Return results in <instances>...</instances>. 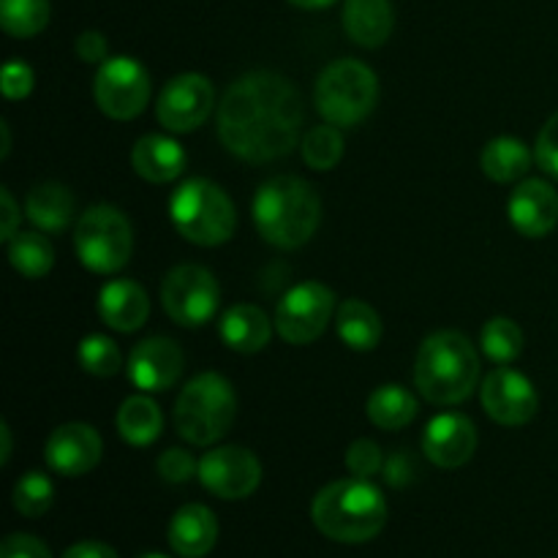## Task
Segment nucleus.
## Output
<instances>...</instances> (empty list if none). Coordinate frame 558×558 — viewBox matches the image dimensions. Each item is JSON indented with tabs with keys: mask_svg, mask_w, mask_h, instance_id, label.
<instances>
[{
	"mask_svg": "<svg viewBox=\"0 0 558 558\" xmlns=\"http://www.w3.org/2000/svg\"><path fill=\"white\" fill-rule=\"evenodd\" d=\"M303 101L287 76L251 71L227 87L218 107V136L232 156L267 163L298 147Z\"/></svg>",
	"mask_w": 558,
	"mask_h": 558,
	"instance_id": "obj_1",
	"label": "nucleus"
},
{
	"mask_svg": "<svg viewBox=\"0 0 558 558\" xmlns=\"http://www.w3.org/2000/svg\"><path fill=\"white\" fill-rule=\"evenodd\" d=\"M322 221V202L314 185L283 174L272 178L256 191L254 223L262 238L283 251L308 243Z\"/></svg>",
	"mask_w": 558,
	"mask_h": 558,
	"instance_id": "obj_2",
	"label": "nucleus"
},
{
	"mask_svg": "<svg viewBox=\"0 0 558 558\" xmlns=\"http://www.w3.org/2000/svg\"><path fill=\"white\" fill-rule=\"evenodd\" d=\"M414 381L425 401L436 407H456L466 401L480 381L477 349L456 330L434 332L420 347Z\"/></svg>",
	"mask_w": 558,
	"mask_h": 558,
	"instance_id": "obj_3",
	"label": "nucleus"
},
{
	"mask_svg": "<svg viewBox=\"0 0 558 558\" xmlns=\"http://www.w3.org/2000/svg\"><path fill=\"white\" fill-rule=\"evenodd\" d=\"M316 529L336 543H368L385 529L387 501L368 480H338L316 494L311 507Z\"/></svg>",
	"mask_w": 558,
	"mask_h": 558,
	"instance_id": "obj_4",
	"label": "nucleus"
},
{
	"mask_svg": "<svg viewBox=\"0 0 558 558\" xmlns=\"http://www.w3.org/2000/svg\"><path fill=\"white\" fill-rule=\"evenodd\" d=\"M238 417V396L221 374H199L174 403V425L189 445L210 447L229 434Z\"/></svg>",
	"mask_w": 558,
	"mask_h": 558,
	"instance_id": "obj_5",
	"label": "nucleus"
},
{
	"mask_svg": "<svg viewBox=\"0 0 558 558\" xmlns=\"http://www.w3.org/2000/svg\"><path fill=\"white\" fill-rule=\"evenodd\" d=\"M169 218L189 243L205 245V248L227 243L238 223L227 191L202 178L189 180L174 191L169 199Z\"/></svg>",
	"mask_w": 558,
	"mask_h": 558,
	"instance_id": "obj_6",
	"label": "nucleus"
},
{
	"mask_svg": "<svg viewBox=\"0 0 558 558\" xmlns=\"http://www.w3.org/2000/svg\"><path fill=\"white\" fill-rule=\"evenodd\" d=\"M316 109L332 125H357L374 112L379 98V80L365 63L352 58L336 60L316 80Z\"/></svg>",
	"mask_w": 558,
	"mask_h": 558,
	"instance_id": "obj_7",
	"label": "nucleus"
},
{
	"mask_svg": "<svg viewBox=\"0 0 558 558\" xmlns=\"http://www.w3.org/2000/svg\"><path fill=\"white\" fill-rule=\"evenodd\" d=\"M74 248L82 265L101 276L123 270L134 251L131 223L118 207L96 205L80 218L74 232Z\"/></svg>",
	"mask_w": 558,
	"mask_h": 558,
	"instance_id": "obj_8",
	"label": "nucleus"
},
{
	"mask_svg": "<svg viewBox=\"0 0 558 558\" xmlns=\"http://www.w3.org/2000/svg\"><path fill=\"white\" fill-rule=\"evenodd\" d=\"M161 303L169 319L183 327H199L216 316L221 289L216 276L202 265H180L167 272L161 287Z\"/></svg>",
	"mask_w": 558,
	"mask_h": 558,
	"instance_id": "obj_9",
	"label": "nucleus"
},
{
	"mask_svg": "<svg viewBox=\"0 0 558 558\" xmlns=\"http://www.w3.org/2000/svg\"><path fill=\"white\" fill-rule=\"evenodd\" d=\"M96 104L107 118L134 120L150 104V76L134 58H107L96 74Z\"/></svg>",
	"mask_w": 558,
	"mask_h": 558,
	"instance_id": "obj_10",
	"label": "nucleus"
},
{
	"mask_svg": "<svg viewBox=\"0 0 558 558\" xmlns=\"http://www.w3.org/2000/svg\"><path fill=\"white\" fill-rule=\"evenodd\" d=\"M336 311V294L325 283L305 281L283 294L276 311V330L292 347L314 343L327 330Z\"/></svg>",
	"mask_w": 558,
	"mask_h": 558,
	"instance_id": "obj_11",
	"label": "nucleus"
},
{
	"mask_svg": "<svg viewBox=\"0 0 558 558\" xmlns=\"http://www.w3.org/2000/svg\"><path fill=\"white\" fill-rule=\"evenodd\" d=\"M216 107V90L213 82L202 74H180L161 90L156 104V114L163 129L174 134H189V131L205 125Z\"/></svg>",
	"mask_w": 558,
	"mask_h": 558,
	"instance_id": "obj_12",
	"label": "nucleus"
},
{
	"mask_svg": "<svg viewBox=\"0 0 558 558\" xmlns=\"http://www.w3.org/2000/svg\"><path fill=\"white\" fill-rule=\"evenodd\" d=\"M196 477L218 499H245L259 488L262 463L245 447H218L202 458Z\"/></svg>",
	"mask_w": 558,
	"mask_h": 558,
	"instance_id": "obj_13",
	"label": "nucleus"
},
{
	"mask_svg": "<svg viewBox=\"0 0 558 558\" xmlns=\"http://www.w3.org/2000/svg\"><path fill=\"white\" fill-rule=\"evenodd\" d=\"M483 407L494 423L515 428L537 414L539 396L526 376L501 365L483 381Z\"/></svg>",
	"mask_w": 558,
	"mask_h": 558,
	"instance_id": "obj_14",
	"label": "nucleus"
},
{
	"mask_svg": "<svg viewBox=\"0 0 558 558\" xmlns=\"http://www.w3.org/2000/svg\"><path fill=\"white\" fill-rule=\"evenodd\" d=\"M101 450V436L93 425L65 423L52 430L47 447H44V458L52 472L63 474V477H82L98 466Z\"/></svg>",
	"mask_w": 558,
	"mask_h": 558,
	"instance_id": "obj_15",
	"label": "nucleus"
},
{
	"mask_svg": "<svg viewBox=\"0 0 558 558\" xmlns=\"http://www.w3.org/2000/svg\"><path fill=\"white\" fill-rule=\"evenodd\" d=\"M185 368V354L169 338H147L136 343L129 357V379L142 392H163L180 379Z\"/></svg>",
	"mask_w": 558,
	"mask_h": 558,
	"instance_id": "obj_16",
	"label": "nucleus"
},
{
	"mask_svg": "<svg viewBox=\"0 0 558 558\" xmlns=\"http://www.w3.org/2000/svg\"><path fill=\"white\" fill-rule=\"evenodd\" d=\"M474 450H477V428L463 414H439L425 428L423 452L434 466H463V463L472 461Z\"/></svg>",
	"mask_w": 558,
	"mask_h": 558,
	"instance_id": "obj_17",
	"label": "nucleus"
},
{
	"mask_svg": "<svg viewBox=\"0 0 558 558\" xmlns=\"http://www.w3.org/2000/svg\"><path fill=\"white\" fill-rule=\"evenodd\" d=\"M510 221L526 238H545L558 223V194L545 180H523L510 196Z\"/></svg>",
	"mask_w": 558,
	"mask_h": 558,
	"instance_id": "obj_18",
	"label": "nucleus"
},
{
	"mask_svg": "<svg viewBox=\"0 0 558 558\" xmlns=\"http://www.w3.org/2000/svg\"><path fill=\"white\" fill-rule=\"evenodd\" d=\"M98 314L112 330L134 332L147 322L150 300H147V292L140 283L129 281V278H118V281H109L101 287Z\"/></svg>",
	"mask_w": 558,
	"mask_h": 558,
	"instance_id": "obj_19",
	"label": "nucleus"
},
{
	"mask_svg": "<svg viewBox=\"0 0 558 558\" xmlns=\"http://www.w3.org/2000/svg\"><path fill=\"white\" fill-rule=\"evenodd\" d=\"M218 543V521L205 505H185L169 523V545L183 558H202Z\"/></svg>",
	"mask_w": 558,
	"mask_h": 558,
	"instance_id": "obj_20",
	"label": "nucleus"
},
{
	"mask_svg": "<svg viewBox=\"0 0 558 558\" xmlns=\"http://www.w3.org/2000/svg\"><path fill=\"white\" fill-rule=\"evenodd\" d=\"M185 163H189V156L183 145L161 134L142 136L131 150V167L147 183H172L185 172Z\"/></svg>",
	"mask_w": 558,
	"mask_h": 558,
	"instance_id": "obj_21",
	"label": "nucleus"
},
{
	"mask_svg": "<svg viewBox=\"0 0 558 558\" xmlns=\"http://www.w3.org/2000/svg\"><path fill=\"white\" fill-rule=\"evenodd\" d=\"M396 14L390 0H347L343 3V31L360 47L376 49L390 38Z\"/></svg>",
	"mask_w": 558,
	"mask_h": 558,
	"instance_id": "obj_22",
	"label": "nucleus"
},
{
	"mask_svg": "<svg viewBox=\"0 0 558 558\" xmlns=\"http://www.w3.org/2000/svg\"><path fill=\"white\" fill-rule=\"evenodd\" d=\"M221 341L227 343L232 352L240 354H256L270 343L272 325L267 319V314L256 305H232L227 314L221 316Z\"/></svg>",
	"mask_w": 558,
	"mask_h": 558,
	"instance_id": "obj_23",
	"label": "nucleus"
},
{
	"mask_svg": "<svg viewBox=\"0 0 558 558\" xmlns=\"http://www.w3.org/2000/svg\"><path fill=\"white\" fill-rule=\"evenodd\" d=\"M76 210V202L71 191L60 183H38L36 189L27 194L25 213L38 229L49 234L63 232L71 223Z\"/></svg>",
	"mask_w": 558,
	"mask_h": 558,
	"instance_id": "obj_24",
	"label": "nucleus"
},
{
	"mask_svg": "<svg viewBox=\"0 0 558 558\" xmlns=\"http://www.w3.org/2000/svg\"><path fill=\"white\" fill-rule=\"evenodd\" d=\"M480 167L494 183H515L532 167V153L515 136H496L485 145Z\"/></svg>",
	"mask_w": 558,
	"mask_h": 558,
	"instance_id": "obj_25",
	"label": "nucleus"
},
{
	"mask_svg": "<svg viewBox=\"0 0 558 558\" xmlns=\"http://www.w3.org/2000/svg\"><path fill=\"white\" fill-rule=\"evenodd\" d=\"M336 330L354 352H371L381 341V319L363 300H347L336 314Z\"/></svg>",
	"mask_w": 558,
	"mask_h": 558,
	"instance_id": "obj_26",
	"label": "nucleus"
},
{
	"mask_svg": "<svg viewBox=\"0 0 558 558\" xmlns=\"http://www.w3.org/2000/svg\"><path fill=\"white\" fill-rule=\"evenodd\" d=\"M417 401L401 385H381L368 398V420L381 430H401L417 417Z\"/></svg>",
	"mask_w": 558,
	"mask_h": 558,
	"instance_id": "obj_27",
	"label": "nucleus"
},
{
	"mask_svg": "<svg viewBox=\"0 0 558 558\" xmlns=\"http://www.w3.org/2000/svg\"><path fill=\"white\" fill-rule=\"evenodd\" d=\"M163 417L156 401L147 396H131L125 398L123 407L118 412V430L129 445L147 447L161 436Z\"/></svg>",
	"mask_w": 558,
	"mask_h": 558,
	"instance_id": "obj_28",
	"label": "nucleus"
},
{
	"mask_svg": "<svg viewBox=\"0 0 558 558\" xmlns=\"http://www.w3.org/2000/svg\"><path fill=\"white\" fill-rule=\"evenodd\" d=\"M9 262L20 276L44 278L54 265V251L44 234L38 232H16L9 240Z\"/></svg>",
	"mask_w": 558,
	"mask_h": 558,
	"instance_id": "obj_29",
	"label": "nucleus"
},
{
	"mask_svg": "<svg viewBox=\"0 0 558 558\" xmlns=\"http://www.w3.org/2000/svg\"><path fill=\"white\" fill-rule=\"evenodd\" d=\"M49 0H0V25L14 38H33L47 27Z\"/></svg>",
	"mask_w": 558,
	"mask_h": 558,
	"instance_id": "obj_30",
	"label": "nucleus"
},
{
	"mask_svg": "<svg viewBox=\"0 0 558 558\" xmlns=\"http://www.w3.org/2000/svg\"><path fill=\"white\" fill-rule=\"evenodd\" d=\"M480 347H483L485 357L499 365H507L518 360V354L523 352V330L515 322L507 319V316H494L490 322H485Z\"/></svg>",
	"mask_w": 558,
	"mask_h": 558,
	"instance_id": "obj_31",
	"label": "nucleus"
},
{
	"mask_svg": "<svg viewBox=\"0 0 558 558\" xmlns=\"http://www.w3.org/2000/svg\"><path fill=\"white\" fill-rule=\"evenodd\" d=\"M343 158V136L338 125H316L303 140V161L316 172H330Z\"/></svg>",
	"mask_w": 558,
	"mask_h": 558,
	"instance_id": "obj_32",
	"label": "nucleus"
},
{
	"mask_svg": "<svg viewBox=\"0 0 558 558\" xmlns=\"http://www.w3.org/2000/svg\"><path fill=\"white\" fill-rule=\"evenodd\" d=\"M54 501L52 480L41 472H27L14 485V507L25 518H41Z\"/></svg>",
	"mask_w": 558,
	"mask_h": 558,
	"instance_id": "obj_33",
	"label": "nucleus"
},
{
	"mask_svg": "<svg viewBox=\"0 0 558 558\" xmlns=\"http://www.w3.org/2000/svg\"><path fill=\"white\" fill-rule=\"evenodd\" d=\"M80 365L93 376H114L123 365V354L107 336H87L80 343Z\"/></svg>",
	"mask_w": 558,
	"mask_h": 558,
	"instance_id": "obj_34",
	"label": "nucleus"
},
{
	"mask_svg": "<svg viewBox=\"0 0 558 558\" xmlns=\"http://www.w3.org/2000/svg\"><path fill=\"white\" fill-rule=\"evenodd\" d=\"M347 469L360 480H371L374 474H379L385 469V458L376 441L371 439H357L347 450Z\"/></svg>",
	"mask_w": 558,
	"mask_h": 558,
	"instance_id": "obj_35",
	"label": "nucleus"
},
{
	"mask_svg": "<svg viewBox=\"0 0 558 558\" xmlns=\"http://www.w3.org/2000/svg\"><path fill=\"white\" fill-rule=\"evenodd\" d=\"M158 474H161V480H167L172 485L189 483L194 474H199V463L194 461V456L189 450L172 447V450H167L158 458Z\"/></svg>",
	"mask_w": 558,
	"mask_h": 558,
	"instance_id": "obj_36",
	"label": "nucleus"
},
{
	"mask_svg": "<svg viewBox=\"0 0 558 558\" xmlns=\"http://www.w3.org/2000/svg\"><path fill=\"white\" fill-rule=\"evenodd\" d=\"M534 161H537L539 169H545L550 178H558V112L543 125V131H539L537 145H534Z\"/></svg>",
	"mask_w": 558,
	"mask_h": 558,
	"instance_id": "obj_37",
	"label": "nucleus"
},
{
	"mask_svg": "<svg viewBox=\"0 0 558 558\" xmlns=\"http://www.w3.org/2000/svg\"><path fill=\"white\" fill-rule=\"evenodd\" d=\"M0 87H3V96L9 98V101H22V98L31 96L33 90L31 65L22 63V60H9V63L3 65V82H0Z\"/></svg>",
	"mask_w": 558,
	"mask_h": 558,
	"instance_id": "obj_38",
	"label": "nucleus"
},
{
	"mask_svg": "<svg viewBox=\"0 0 558 558\" xmlns=\"http://www.w3.org/2000/svg\"><path fill=\"white\" fill-rule=\"evenodd\" d=\"M0 558H52L49 548L41 539L31 537V534H11L0 545Z\"/></svg>",
	"mask_w": 558,
	"mask_h": 558,
	"instance_id": "obj_39",
	"label": "nucleus"
},
{
	"mask_svg": "<svg viewBox=\"0 0 558 558\" xmlns=\"http://www.w3.org/2000/svg\"><path fill=\"white\" fill-rule=\"evenodd\" d=\"M76 54L85 63H104L109 54V44L104 38V33L98 31H85L80 38H76Z\"/></svg>",
	"mask_w": 558,
	"mask_h": 558,
	"instance_id": "obj_40",
	"label": "nucleus"
},
{
	"mask_svg": "<svg viewBox=\"0 0 558 558\" xmlns=\"http://www.w3.org/2000/svg\"><path fill=\"white\" fill-rule=\"evenodd\" d=\"M385 477L387 483L396 485V488H403V485L414 477L412 458H409L407 452H396V456L385 463Z\"/></svg>",
	"mask_w": 558,
	"mask_h": 558,
	"instance_id": "obj_41",
	"label": "nucleus"
},
{
	"mask_svg": "<svg viewBox=\"0 0 558 558\" xmlns=\"http://www.w3.org/2000/svg\"><path fill=\"white\" fill-rule=\"evenodd\" d=\"M0 205H3V229H0V238L11 240L16 234V223H20V207H16L14 196H11L9 189H0Z\"/></svg>",
	"mask_w": 558,
	"mask_h": 558,
	"instance_id": "obj_42",
	"label": "nucleus"
},
{
	"mask_svg": "<svg viewBox=\"0 0 558 558\" xmlns=\"http://www.w3.org/2000/svg\"><path fill=\"white\" fill-rule=\"evenodd\" d=\"M63 558H118V554H114L109 545L93 543V539H87V543L71 545V548L63 554Z\"/></svg>",
	"mask_w": 558,
	"mask_h": 558,
	"instance_id": "obj_43",
	"label": "nucleus"
},
{
	"mask_svg": "<svg viewBox=\"0 0 558 558\" xmlns=\"http://www.w3.org/2000/svg\"><path fill=\"white\" fill-rule=\"evenodd\" d=\"M0 439H3L0 463H9V458H11V430H9V425H5V423H0Z\"/></svg>",
	"mask_w": 558,
	"mask_h": 558,
	"instance_id": "obj_44",
	"label": "nucleus"
},
{
	"mask_svg": "<svg viewBox=\"0 0 558 558\" xmlns=\"http://www.w3.org/2000/svg\"><path fill=\"white\" fill-rule=\"evenodd\" d=\"M289 3L298 5V9L316 11V9H327V5H332V3H336V0H289Z\"/></svg>",
	"mask_w": 558,
	"mask_h": 558,
	"instance_id": "obj_45",
	"label": "nucleus"
},
{
	"mask_svg": "<svg viewBox=\"0 0 558 558\" xmlns=\"http://www.w3.org/2000/svg\"><path fill=\"white\" fill-rule=\"evenodd\" d=\"M0 134H3V147H0V158L9 156L11 150V134H9V123H0Z\"/></svg>",
	"mask_w": 558,
	"mask_h": 558,
	"instance_id": "obj_46",
	"label": "nucleus"
},
{
	"mask_svg": "<svg viewBox=\"0 0 558 558\" xmlns=\"http://www.w3.org/2000/svg\"><path fill=\"white\" fill-rule=\"evenodd\" d=\"M142 558H169V556H158V554H150V556H142Z\"/></svg>",
	"mask_w": 558,
	"mask_h": 558,
	"instance_id": "obj_47",
	"label": "nucleus"
}]
</instances>
